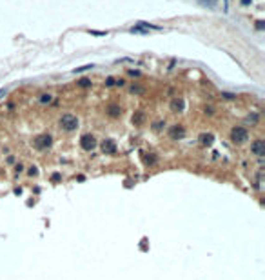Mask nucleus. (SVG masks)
Listing matches in <instances>:
<instances>
[{
	"instance_id": "nucleus-14",
	"label": "nucleus",
	"mask_w": 265,
	"mask_h": 280,
	"mask_svg": "<svg viewBox=\"0 0 265 280\" xmlns=\"http://www.w3.org/2000/svg\"><path fill=\"white\" fill-rule=\"evenodd\" d=\"M38 100H40V104H49V102L53 100V96H51L49 93H44V95H40V98H38Z\"/></svg>"
},
{
	"instance_id": "nucleus-23",
	"label": "nucleus",
	"mask_w": 265,
	"mask_h": 280,
	"mask_svg": "<svg viewBox=\"0 0 265 280\" xmlns=\"http://www.w3.org/2000/svg\"><path fill=\"white\" fill-rule=\"evenodd\" d=\"M131 91H133V93H142L144 89H142L140 86H133V87H131Z\"/></svg>"
},
{
	"instance_id": "nucleus-21",
	"label": "nucleus",
	"mask_w": 265,
	"mask_h": 280,
	"mask_svg": "<svg viewBox=\"0 0 265 280\" xmlns=\"http://www.w3.org/2000/svg\"><path fill=\"white\" fill-rule=\"evenodd\" d=\"M106 86H107V87H111V86H115V78H113V76H109V78H106Z\"/></svg>"
},
{
	"instance_id": "nucleus-18",
	"label": "nucleus",
	"mask_w": 265,
	"mask_h": 280,
	"mask_svg": "<svg viewBox=\"0 0 265 280\" xmlns=\"http://www.w3.org/2000/svg\"><path fill=\"white\" fill-rule=\"evenodd\" d=\"M163 125H165V122H162V120H160V122H154V124H153V129H154V131H160Z\"/></svg>"
},
{
	"instance_id": "nucleus-24",
	"label": "nucleus",
	"mask_w": 265,
	"mask_h": 280,
	"mask_svg": "<svg viewBox=\"0 0 265 280\" xmlns=\"http://www.w3.org/2000/svg\"><path fill=\"white\" fill-rule=\"evenodd\" d=\"M91 35H95V37H106L107 33L106 31H91Z\"/></svg>"
},
{
	"instance_id": "nucleus-8",
	"label": "nucleus",
	"mask_w": 265,
	"mask_h": 280,
	"mask_svg": "<svg viewBox=\"0 0 265 280\" xmlns=\"http://www.w3.org/2000/svg\"><path fill=\"white\" fill-rule=\"evenodd\" d=\"M106 113L109 115L111 118H118V116L122 115V107H120L118 104H109L106 107Z\"/></svg>"
},
{
	"instance_id": "nucleus-19",
	"label": "nucleus",
	"mask_w": 265,
	"mask_h": 280,
	"mask_svg": "<svg viewBox=\"0 0 265 280\" xmlns=\"http://www.w3.org/2000/svg\"><path fill=\"white\" fill-rule=\"evenodd\" d=\"M93 67V64H87V66H82V67H76L74 73H80V71H85V69H91Z\"/></svg>"
},
{
	"instance_id": "nucleus-17",
	"label": "nucleus",
	"mask_w": 265,
	"mask_h": 280,
	"mask_svg": "<svg viewBox=\"0 0 265 280\" xmlns=\"http://www.w3.org/2000/svg\"><path fill=\"white\" fill-rule=\"evenodd\" d=\"M27 175H29V176H36V175H38V167L31 166V167H29V171H27Z\"/></svg>"
},
{
	"instance_id": "nucleus-6",
	"label": "nucleus",
	"mask_w": 265,
	"mask_h": 280,
	"mask_svg": "<svg viewBox=\"0 0 265 280\" xmlns=\"http://www.w3.org/2000/svg\"><path fill=\"white\" fill-rule=\"evenodd\" d=\"M102 151H104V155H115L116 153V142L113 138H106L102 142Z\"/></svg>"
},
{
	"instance_id": "nucleus-11",
	"label": "nucleus",
	"mask_w": 265,
	"mask_h": 280,
	"mask_svg": "<svg viewBox=\"0 0 265 280\" xmlns=\"http://www.w3.org/2000/svg\"><path fill=\"white\" fill-rule=\"evenodd\" d=\"M198 140H200L201 145H211L212 140H214V136H212V133H201V135L198 136Z\"/></svg>"
},
{
	"instance_id": "nucleus-7",
	"label": "nucleus",
	"mask_w": 265,
	"mask_h": 280,
	"mask_svg": "<svg viewBox=\"0 0 265 280\" xmlns=\"http://www.w3.org/2000/svg\"><path fill=\"white\" fill-rule=\"evenodd\" d=\"M251 153L253 155H256V156H263L265 155V142L263 140H254L253 144H251Z\"/></svg>"
},
{
	"instance_id": "nucleus-25",
	"label": "nucleus",
	"mask_w": 265,
	"mask_h": 280,
	"mask_svg": "<svg viewBox=\"0 0 265 280\" xmlns=\"http://www.w3.org/2000/svg\"><path fill=\"white\" fill-rule=\"evenodd\" d=\"M22 169H24V166H22V164H17V166H15V173L18 175V173H22Z\"/></svg>"
},
{
	"instance_id": "nucleus-29",
	"label": "nucleus",
	"mask_w": 265,
	"mask_h": 280,
	"mask_svg": "<svg viewBox=\"0 0 265 280\" xmlns=\"http://www.w3.org/2000/svg\"><path fill=\"white\" fill-rule=\"evenodd\" d=\"M242 4H244V6H249V4H251V0H242Z\"/></svg>"
},
{
	"instance_id": "nucleus-26",
	"label": "nucleus",
	"mask_w": 265,
	"mask_h": 280,
	"mask_svg": "<svg viewBox=\"0 0 265 280\" xmlns=\"http://www.w3.org/2000/svg\"><path fill=\"white\" fill-rule=\"evenodd\" d=\"M203 113H205V115H212L214 111H212V107H207V106H205V107H203Z\"/></svg>"
},
{
	"instance_id": "nucleus-12",
	"label": "nucleus",
	"mask_w": 265,
	"mask_h": 280,
	"mask_svg": "<svg viewBox=\"0 0 265 280\" xmlns=\"http://www.w3.org/2000/svg\"><path fill=\"white\" fill-rule=\"evenodd\" d=\"M144 162H145L147 166H154V164L158 162V158H156V155H153V153H147V155H144Z\"/></svg>"
},
{
	"instance_id": "nucleus-22",
	"label": "nucleus",
	"mask_w": 265,
	"mask_h": 280,
	"mask_svg": "<svg viewBox=\"0 0 265 280\" xmlns=\"http://www.w3.org/2000/svg\"><path fill=\"white\" fill-rule=\"evenodd\" d=\"M60 178H62V176H60V173H53V175H51V180H53V182H58Z\"/></svg>"
},
{
	"instance_id": "nucleus-1",
	"label": "nucleus",
	"mask_w": 265,
	"mask_h": 280,
	"mask_svg": "<svg viewBox=\"0 0 265 280\" xmlns=\"http://www.w3.org/2000/svg\"><path fill=\"white\" fill-rule=\"evenodd\" d=\"M60 127L64 129V131H74L76 127H78V118L71 113H65L60 116Z\"/></svg>"
},
{
	"instance_id": "nucleus-13",
	"label": "nucleus",
	"mask_w": 265,
	"mask_h": 280,
	"mask_svg": "<svg viewBox=\"0 0 265 280\" xmlns=\"http://www.w3.org/2000/svg\"><path fill=\"white\" fill-rule=\"evenodd\" d=\"M249 124H256L258 120H260V115L258 113H251V115H247V118H245Z\"/></svg>"
},
{
	"instance_id": "nucleus-28",
	"label": "nucleus",
	"mask_w": 265,
	"mask_h": 280,
	"mask_svg": "<svg viewBox=\"0 0 265 280\" xmlns=\"http://www.w3.org/2000/svg\"><path fill=\"white\" fill-rule=\"evenodd\" d=\"M223 96L225 98H234V95H231V93H223Z\"/></svg>"
},
{
	"instance_id": "nucleus-16",
	"label": "nucleus",
	"mask_w": 265,
	"mask_h": 280,
	"mask_svg": "<svg viewBox=\"0 0 265 280\" xmlns=\"http://www.w3.org/2000/svg\"><path fill=\"white\" fill-rule=\"evenodd\" d=\"M78 87H91V80L89 78H80L78 80Z\"/></svg>"
},
{
	"instance_id": "nucleus-27",
	"label": "nucleus",
	"mask_w": 265,
	"mask_h": 280,
	"mask_svg": "<svg viewBox=\"0 0 265 280\" xmlns=\"http://www.w3.org/2000/svg\"><path fill=\"white\" fill-rule=\"evenodd\" d=\"M129 75H131V76H140V71H136V69H131V71H129Z\"/></svg>"
},
{
	"instance_id": "nucleus-4",
	"label": "nucleus",
	"mask_w": 265,
	"mask_h": 280,
	"mask_svg": "<svg viewBox=\"0 0 265 280\" xmlns=\"http://www.w3.org/2000/svg\"><path fill=\"white\" fill-rule=\"evenodd\" d=\"M80 145H82V149H84V151H93V149L96 147L95 135H91V133L82 135V138H80Z\"/></svg>"
},
{
	"instance_id": "nucleus-9",
	"label": "nucleus",
	"mask_w": 265,
	"mask_h": 280,
	"mask_svg": "<svg viewBox=\"0 0 265 280\" xmlns=\"http://www.w3.org/2000/svg\"><path fill=\"white\" fill-rule=\"evenodd\" d=\"M183 107H185L183 98H173L171 100V111L173 113H180V111H183Z\"/></svg>"
},
{
	"instance_id": "nucleus-15",
	"label": "nucleus",
	"mask_w": 265,
	"mask_h": 280,
	"mask_svg": "<svg viewBox=\"0 0 265 280\" xmlns=\"http://www.w3.org/2000/svg\"><path fill=\"white\" fill-rule=\"evenodd\" d=\"M138 27H147V29H156V31L162 29L158 26H153V24H147V22H138Z\"/></svg>"
},
{
	"instance_id": "nucleus-20",
	"label": "nucleus",
	"mask_w": 265,
	"mask_h": 280,
	"mask_svg": "<svg viewBox=\"0 0 265 280\" xmlns=\"http://www.w3.org/2000/svg\"><path fill=\"white\" fill-rule=\"evenodd\" d=\"M263 26H265L263 20H256V29H258V31H262V29H263Z\"/></svg>"
},
{
	"instance_id": "nucleus-5",
	"label": "nucleus",
	"mask_w": 265,
	"mask_h": 280,
	"mask_svg": "<svg viewBox=\"0 0 265 280\" xmlns=\"http://www.w3.org/2000/svg\"><path fill=\"white\" fill-rule=\"evenodd\" d=\"M169 136L173 138V140H182L183 136H185V127L182 124H174V125H171V129H169Z\"/></svg>"
},
{
	"instance_id": "nucleus-10",
	"label": "nucleus",
	"mask_w": 265,
	"mask_h": 280,
	"mask_svg": "<svg viewBox=\"0 0 265 280\" xmlns=\"http://www.w3.org/2000/svg\"><path fill=\"white\" fill-rule=\"evenodd\" d=\"M131 120H133V124L135 125H144V122H145V111H142V109L135 111Z\"/></svg>"
},
{
	"instance_id": "nucleus-2",
	"label": "nucleus",
	"mask_w": 265,
	"mask_h": 280,
	"mask_svg": "<svg viewBox=\"0 0 265 280\" xmlns=\"http://www.w3.org/2000/svg\"><path fill=\"white\" fill-rule=\"evenodd\" d=\"M231 140L234 144H244V142L249 140V131L242 125H236V127L231 129Z\"/></svg>"
},
{
	"instance_id": "nucleus-3",
	"label": "nucleus",
	"mask_w": 265,
	"mask_h": 280,
	"mask_svg": "<svg viewBox=\"0 0 265 280\" xmlns=\"http://www.w3.org/2000/svg\"><path fill=\"white\" fill-rule=\"evenodd\" d=\"M51 144H53V138H51V135H47V133L36 135L33 138V145H35L36 149H47V147H51Z\"/></svg>"
}]
</instances>
